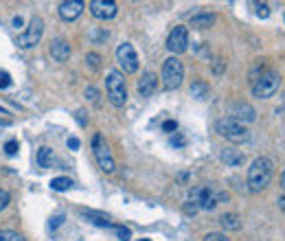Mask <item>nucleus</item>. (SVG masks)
I'll return each mask as SVG.
<instances>
[{
  "mask_svg": "<svg viewBox=\"0 0 285 241\" xmlns=\"http://www.w3.org/2000/svg\"><path fill=\"white\" fill-rule=\"evenodd\" d=\"M272 163H270V158H257L252 160V165L248 167V189H250L252 193H261L266 191L270 186V182H272Z\"/></svg>",
  "mask_w": 285,
  "mask_h": 241,
  "instance_id": "1",
  "label": "nucleus"
},
{
  "mask_svg": "<svg viewBox=\"0 0 285 241\" xmlns=\"http://www.w3.org/2000/svg\"><path fill=\"white\" fill-rule=\"evenodd\" d=\"M106 90H108V99L114 108H123L127 101V88H125V79H123L121 70H110L108 79H106Z\"/></svg>",
  "mask_w": 285,
  "mask_h": 241,
  "instance_id": "2",
  "label": "nucleus"
},
{
  "mask_svg": "<svg viewBox=\"0 0 285 241\" xmlns=\"http://www.w3.org/2000/svg\"><path fill=\"white\" fill-rule=\"evenodd\" d=\"M279 88H281V75L276 70H266L254 79L252 92L257 99H270L272 94H276Z\"/></svg>",
  "mask_w": 285,
  "mask_h": 241,
  "instance_id": "3",
  "label": "nucleus"
},
{
  "mask_svg": "<svg viewBox=\"0 0 285 241\" xmlns=\"http://www.w3.org/2000/svg\"><path fill=\"white\" fill-rule=\"evenodd\" d=\"M182 79H185V66L178 57H169V60H165L163 64V84L167 90H175Z\"/></svg>",
  "mask_w": 285,
  "mask_h": 241,
  "instance_id": "4",
  "label": "nucleus"
},
{
  "mask_svg": "<svg viewBox=\"0 0 285 241\" xmlns=\"http://www.w3.org/2000/svg\"><path fill=\"white\" fill-rule=\"evenodd\" d=\"M217 131H219V136L228 138V141H232V143H244V141H248V129L241 125V123H237L235 119H230V116H226V119L217 121Z\"/></svg>",
  "mask_w": 285,
  "mask_h": 241,
  "instance_id": "5",
  "label": "nucleus"
},
{
  "mask_svg": "<svg viewBox=\"0 0 285 241\" xmlns=\"http://www.w3.org/2000/svg\"><path fill=\"white\" fill-rule=\"evenodd\" d=\"M92 151H94V158H97L101 169H103L106 173H112L114 171V158H112V153H110L108 145H106V141H103V136L101 134L92 136Z\"/></svg>",
  "mask_w": 285,
  "mask_h": 241,
  "instance_id": "6",
  "label": "nucleus"
},
{
  "mask_svg": "<svg viewBox=\"0 0 285 241\" xmlns=\"http://www.w3.org/2000/svg\"><path fill=\"white\" fill-rule=\"evenodd\" d=\"M116 62L125 72H136L138 70V55L134 46L129 42H123L119 48H116Z\"/></svg>",
  "mask_w": 285,
  "mask_h": 241,
  "instance_id": "7",
  "label": "nucleus"
},
{
  "mask_svg": "<svg viewBox=\"0 0 285 241\" xmlns=\"http://www.w3.org/2000/svg\"><path fill=\"white\" fill-rule=\"evenodd\" d=\"M42 33H44V22L40 18H33L29 29L22 35H18V46L20 48H31L35 46L40 40H42Z\"/></svg>",
  "mask_w": 285,
  "mask_h": 241,
  "instance_id": "8",
  "label": "nucleus"
},
{
  "mask_svg": "<svg viewBox=\"0 0 285 241\" xmlns=\"http://www.w3.org/2000/svg\"><path fill=\"white\" fill-rule=\"evenodd\" d=\"M191 202L195 204V208H204V210H213L217 204V195L211 191L209 186H197L191 191Z\"/></svg>",
  "mask_w": 285,
  "mask_h": 241,
  "instance_id": "9",
  "label": "nucleus"
},
{
  "mask_svg": "<svg viewBox=\"0 0 285 241\" xmlns=\"http://www.w3.org/2000/svg\"><path fill=\"white\" fill-rule=\"evenodd\" d=\"M189 46V31L187 26H175L173 31L169 33V38H167V48L171 50V53H185Z\"/></svg>",
  "mask_w": 285,
  "mask_h": 241,
  "instance_id": "10",
  "label": "nucleus"
},
{
  "mask_svg": "<svg viewBox=\"0 0 285 241\" xmlns=\"http://www.w3.org/2000/svg\"><path fill=\"white\" fill-rule=\"evenodd\" d=\"M116 3H110V0H92L90 3V13L99 20H110L116 16Z\"/></svg>",
  "mask_w": 285,
  "mask_h": 241,
  "instance_id": "11",
  "label": "nucleus"
},
{
  "mask_svg": "<svg viewBox=\"0 0 285 241\" xmlns=\"http://www.w3.org/2000/svg\"><path fill=\"white\" fill-rule=\"evenodd\" d=\"M228 112H230V119H235L237 123H252L254 119H257V112H254V108L252 105H248V103H232L228 108Z\"/></svg>",
  "mask_w": 285,
  "mask_h": 241,
  "instance_id": "12",
  "label": "nucleus"
},
{
  "mask_svg": "<svg viewBox=\"0 0 285 241\" xmlns=\"http://www.w3.org/2000/svg\"><path fill=\"white\" fill-rule=\"evenodd\" d=\"M84 11V3L82 0H64V3L60 5V16L62 20H77L79 16H82Z\"/></svg>",
  "mask_w": 285,
  "mask_h": 241,
  "instance_id": "13",
  "label": "nucleus"
},
{
  "mask_svg": "<svg viewBox=\"0 0 285 241\" xmlns=\"http://www.w3.org/2000/svg\"><path fill=\"white\" fill-rule=\"evenodd\" d=\"M48 50H50V57H53L55 62H66L70 57V44L66 40H53Z\"/></svg>",
  "mask_w": 285,
  "mask_h": 241,
  "instance_id": "14",
  "label": "nucleus"
},
{
  "mask_svg": "<svg viewBox=\"0 0 285 241\" xmlns=\"http://www.w3.org/2000/svg\"><path fill=\"white\" fill-rule=\"evenodd\" d=\"M158 88V77L153 75V72H145L143 79L138 82V92H141V97H151L153 92H156Z\"/></svg>",
  "mask_w": 285,
  "mask_h": 241,
  "instance_id": "15",
  "label": "nucleus"
},
{
  "mask_svg": "<svg viewBox=\"0 0 285 241\" xmlns=\"http://www.w3.org/2000/svg\"><path fill=\"white\" fill-rule=\"evenodd\" d=\"M219 158H222V163H226L228 167H239V165L246 160L244 153L237 151V149H224V151H222V156H219Z\"/></svg>",
  "mask_w": 285,
  "mask_h": 241,
  "instance_id": "16",
  "label": "nucleus"
},
{
  "mask_svg": "<svg viewBox=\"0 0 285 241\" xmlns=\"http://www.w3.org/2000/svg\"><path fill=\"white\" fill-rule=\"evenodd\" d=\"M213 22H215L213 13H197V16L191 18V26L193 29H209V26H213Z\"/></svg>",
  "mask_w": 285,
  "mask_h": 241,
  "instance_id": "17",
  "label": "nucleus"
},
{
  "mask_svg": "<svg viewBox=\"0 0 285 241\" xmlns=\"http://www.w3.org/2000/svg\"><path fill=\"white\" fill-rule=\"evenodd\" d=\"M222 226L226 230H239L241 228V219H239V215H235V213H228V215H222Z\"/></svg>",
  "mask_w": 285,
  "mask_h": 241,
  "instance_id": "18",
  "label": "nucleus"
},
{
  "mask_svg": "<svg viewBox=\"0 0 285 241\" xmlns=\"http://www.w3.org/2000/svg\"><path fill=\"white\" fill-rule=\"evenodd\" d=\"M38 165L44 167V169L53 165V149H50V147H42L38 151Z\"/></svg>",
  "mask_w": 285,
  "mask_h": 241,
  "instance_id": "19",
  "label": "nucleus"
},
{
  "mask_svg": "<svg viewBox=\"0 0 285 241\" xmlns=\"http://www.w3.org/2000/svg\"><path fill=\"white\" fill-rule=\"evenodd\" d=\"M72 186V180L70 178H53L50 180V189H53V191H66V189H70Z\"/></svg>",
  "mask_w": 285,
  "mask_h": 241,
  "instance_id": "20",
  "label": "nucleus"
},
{
  "mask_svg": "<svg viewBox=\"0 0 285 241\" xmlns=\"http://www.w3.org/2000/svg\"><path fill=\"white\" fill-rule=\"evenodd\" d=\"M84 215H86L88 219H90L92 224H99V226H112V224H110V219H108V215H97V213H92V210H88V213L84 210Z\"/></svg>",
  "mask_w": 285,
  "mask_h": 241,
  "instance_id": "21",
  "label": "nucleus"
},
{
  "mask_svg": "<svg viewBox=\"0 0 285 241\" xmlns=\"http://www.w3.org/2000/svg\"><path fill=\"white\" fill-rule=\"evenodd\" d=\"M191 92H193V97H195V99L209 97V88H206V84H200V82L191 86Z\"/></svg>",
  "mask_w": 285,
  "mask_h": 241,
  "instance_id": "22",
  "label": "nucleus"
},
{
  "mask_svg": "<svg viewBox=\"0 0 285 241\" xmlns=\"http://www.w3.org/2000/svg\"><path fill=\"white\" fill-rule=\"evenodd\" d=\"M0 241H24V237L16 230H0Z\"/></svg>",
  "mask_w": 285,
  "mask_h": 241,
  "instance_id": "23",
  "label": "nucleus"
},
{
  "mask_svg": "<svg viewBox=\"0 0 285 241\" xmlns=\"http://www.w3.org/2000/svg\"><path fill=\"white\" fill-rule=\"evenodd\" d=\"M18 149H20L18 141H7V143H5V153H7V156H16Z\"/></svg>",
  "mask_w": 285,
  "mask_h": 241,
  "instance_id": "24",
  "label": "nucleus"
},
{
  "mask_svg": "<svg viewBox=\"0 0 285 241\" xmlns=\"http://www.w3.org/2000/svg\"><path fill=\"white\" fill-rule=\"evenodd\" d=\"M114 230H116V235H119L121 241H129L132 239V232H129V228H125V226H114Z\"/></svg>",
  "mask_w": 285,
  "mask_h": 241,
  "instance_id": "25",
  "label": "nucleus"
},
{
  "mask_svg": "<svg viewBox=\"0 0 285 241\" xmlns=\"http://www.w3.org/2000/svg\"><path fill=\"white\" fill-rule=\"evenodd\" d=\"M9 202H11V195L5 191V189H0V210H5L7 206H9Z\"/></svg>",
  "mask_w": 285,
  "mask_h": 241,
  "instance_id": "26",
  "label": "nucleus"
},
{
  "mask_svg": "<svg viewBox=\"0 0 285 241\" xmlns=\"http://www.w3.org/2000/svg\"><path fill=\"white\" fill-rule=\"evenodd\" d=\"M9 86H11V77H9V72L0 70V90H5V88H9Z\"/></svg>",
  "mask_w": 285,
  "mask_h": 241,
  "instance_id": "27",
  "label": "nucleus"
},
{
  "mask_svg": "<svg viewBox=\"0 0 285 241\" xmlns=\"http://www.w3.org/2000/svg\"><path fill=\"white\" fill-rule=\"evenodd\" d=\"M86 62H88V64H90V66H92V68H97V66H99V62H101V57H99L97 53H90V55H88V57H86Z\"/></svg>",
  "mask_w": 285,
  "mask_h": 241,
  "instance_id": "28",
  "label": "nucleus"
},
{
  "mask_svg": "<svg viewBox=\"0 0 285 241\" xmlns=\"http://www.w3.org/2000/svg\"><path fill=\"white\" fill-rule=\"evenodd\" d=\"M204 241H228V237L219 235V232H211V235L204 237Z\"/></svg>",
  "mask_w": 285,
  "mask_h": 241,
  "instance_id": "29",
  "label": "nucleus"
},
{
  "mask_svg": "<svg viewBox=\"0 0 285 241\" xmlns=\"http://www.w3.org/2000/svg\"><path fill=\"white\" fill-rule=\"evenodd\" d=\"M257 9H259V11H257L259 18H268V16H270V7H268V5H257Z\"/></svg>",
  "mask_w": 285,
  "mask_h": 241,
  "instance_id": "30",
  "label": "nucleus"
},
{
  "mask_svg": "<svg viewBox=\"0 0 285 241\" xmlns=\"http://www.w3.org/2000/svg\"><path fill=\"white\" fill-rule=\"evenodd\" d=\"M163 129L165 131H175V129H178V123H175V121H165L163 123Z\"/></svg>",
  "mask_w": 285,
  "mask_h": 241,
  "instance_id": "31",
  "label": "nucleus"
},
{
  "mask_svg": "<svg viewBox=\"0 0 285 241\" xmlns=\"http://www.w3.org/2000/svg\"><path fill=\"white\" fill-rule=\"evenodd\" d=\"M171 145H173V147H185L187 141H185L182 136H173V138H171Z\"/></svg>",
  "mask_w": 285,
  "mask_h": 241,
  "instance_id": "32",
  "label": "nucleus"
},
{
  "mask_svg": "<svg viewBox=\"0 0 285 241\" xmlns=\"http://www.w3.org/2000/svg\"><path fill=\"white\" fill-rule=\"evenodd\" d=\"M62 222H64V215H55L53 219H50V228H57Z\"/></svg>",
  "mask_w": 285,
  "mask_h": 241,
  "instance_id": "33",
  "label": "nucleus"
},
{
  "mask_svg": "<svg viewBox=\"0 0 285 241\" xmlns=\"http://www.w3.org/2000/svg\"><path fill=\"white\" fill-rule=\"evenodd\" d=\"M68 147L70 149H79V138H68Z\"/></svg>",
  "mask_w": 285,
  "mask_h": 241,
  "instance_id": "34",
  "label": "nucleus"
},
{
  "mask_svg": "<svg viewBox=\"0 0 285 241\" xmlns=\"http://www.w3.org/2000/svg\"><path fill=\"white\" fill-rule=\"evenodd\" d=\"M88 94H90L92 101H97V90H94V88H88V90H86V97H88Z\"/></svg>",
  "mask_w": 285,
  "mask_h": 241,
  "instance_id": "35",
  "label": "nucleus"
},
{
  "mask_svg": "<svg viewBox=\"0 0 285 241\" xmlns=\"http://www.w3.org/2000/svg\"><path fill=\"white\" fill-rule=\"evenodd\" d=\"M13 26H16V29H20V26H22V18H20V16L13 18Z\"/></svg>",
  "mask_w": 285,
  "mask_h": 241,
  "instance_id": "36",
  "label": "nucleus"
},
{
  "mask_svg": "<svg viewBox=\"0 0 285 241\" xmlns=\"http://www.w3.org/2000/svg\"><path fill=\"white\" fill-rule=\"evenodd\" d=\"M279 206H281V210L285 213V195H281V197H279Z\"/></svg>",
  "mask_w": 285,
  "mask_h": 241,
  "instance_id": "37",
  "label": "nucleus"
},
{
  "mask_svg": "<svg viewBox=\"0 0 285 241\" xmlns=\"http://www.w3.org/2000/svg\"><path fill=\"white\" fill-rule=\"evenodd\" d=\"M281 184H283V189H285V171H283V175H281Z\"/></svg>",
  "mask_w": 285,
  "mask_h": 241,
  "instance_id": "38",
  "label": "nucleus"
},
{
  "mask_svg": "<svg viewBox=\"0 0 285 241\" xmlns=\"http://www.w3.org/2000/svg\"><path fill=\"white\" fill-rule=\"evenodd\" d=\"M0 114H7V112H5V110H3V108H0Z\"/></svg>",
  "mask_w": 285,
  "mask_h": 241,
  "instance_id": "39",
  "label": "nucleus"
},
{
  "mask_svg": "<svg viewBox=\"0 0 285 241\" xmlns=\"http://www.w3.org/2000/svg\"><path fill=\"white\" fill-rule=\"evenodd\" d=\"M138 241H149V239H138Z\"/></svg>",
  "mask_w": 285,
  "mask_h": 241,
  "instance_id": "40",
  "label": "nucleus"
}]
</instances>
